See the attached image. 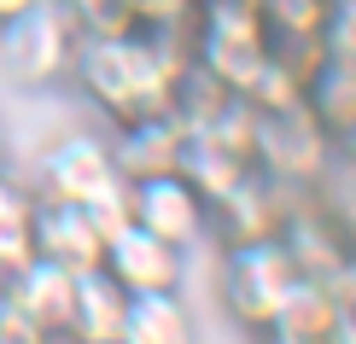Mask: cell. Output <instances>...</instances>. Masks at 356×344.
<instances>
[{
	"instance_id": "7c38bea8",
	"label": "cell",
	"mask_w": 356,
	"mask_h": 344,
	"mask_svg": "<svg viewBox=\"0 0 356 344\" xmlns=\"http://www.w3.org/2000/svg\"><path fill=\"white\" fill-rule=\"evenodd\" d=\"M275 239L286 245V257L298 263V275H309V280H333L339 268H345V257H350L345 234L333 228L327 211H286Z\"/></svg>"
},
{
	"instance_id": "e0dca14e",
	"label": "cell",
	"mask_w": 356,
	"mask_h": 344,
	"mask_svg": "<svg viewBox=\"0 0 356 344\" xmlns=\"http://www.w3.org/2000/svg\"><path fill=\"white\" fill-rule=\"evenodd\" d=\"M257 12L275 47H309L321 41V24H327V0H257Z\"/></svg>"
},
{
	"instance_id": "52a82bcc",
	"label": "cell",
	"mask_w": 356,
	"mask_h": 344,
	"mask_svg": "<svg viewBox=\"0 0 356 344\" xmlns=\"http://www.w3.org/2000/svg\"><path fill=\"white\" fill-rule=\"evenodd\" d=\"M129 222H140L146 234L170 239L175 251L193 245V239L204 234V199L193 193L181 175H152V181H135L129 187Z\"/></svg>"
},
{
	"instance_id": "9c48e42d",
	"label": "cell",
	"mask_w": 356,
	"mask_h": 344,
	"mask_svg": "<svg viewBox=\"0 0 356 344\" xmlns=\"http://www.w3.org/2000/svg\"><path fill=\"white\" fill-rule=\"evenodd\" d=\"M35 257L70 268V275H88V268L106 263V234L94 228V216L82 204L47 199V204H35Z\"/></svg>"
},
{
	"instance_id": "5bb4252c",
	"label": "cell",
	"mask_w": 356,
	"mask_h": 344,
	"mask_svg": "<svg viewBox=\"0 0 356 344\" xmlns=\"http://www.w3.org/2000/svg\"><path fill=\"white\" fill-rule=\"evenodd\" d=\"M70 286H76V275H70V268L35 257L29 268H18V275H12L6 297H12V304H18L47 338H58V333H65V316H70Z\"/></svg>"
},
{
	"instance_id": "30bf717a",
	"label": "cell",
	"mask_w": 356,
	"mask_h": 344,
	"mask_svg": "<svg viewBox=\"0 0 356 344\" xmlns=\"http://www.w3.org/2000/svg\"><path fill=\"white\" fill-rule=\"evenodd\" d=\"M181 117L164 111V117H140V123H123V134H117L111 146V163L117 175H123L129 187L135 181H152V175H175V163H181Z\"/></svg>"
},
{
	"instance_id": "d6986e66",
	"label": "cell",
	"mask_w": 356,
	"mask_h": 344,
	"mask_svg": "<svg viewBox=\"0 0 356 344\" xmlns=\"http://www.w3.org/2000/svg\"><path fill=\"white\" fill-rule=\"evenodd\" d=\"M321 53H327V58H350V65H356V0H327Z\"/></svg>"
},
{
	"instance_id": "8fae6325",
	"label": "cell",
	"mask_w": 356,
	"mask_h": 344,
	"mask_svg": "<svg viewBox=\"0 0 356 344\" xmlns=\"http://www.w3.org/2000/svg\"><path fill=\"white\" fill-rule=\"evenodd\" d=\"M123 316H129V292L117 286L106 268H88L70 286V316H65V338L76 344H117L123 338Z\"/></svg>"
},
{
	"instance_id": "ffe728a7",
	"label": "cell",
	"mask_w": 356,
	"mask_h": 344,
	"mask_svg": "<svg viewBox=\"0 0 356 344\" xmlns=\"http://www.w3.org/2000/svg\"><path fill=\"white\" fill-rule=\"evenodd\" d=\"M82 18V29H135V18L123 12V0H58Z\"/></svg>"
},
{
	"instance_id": "8992f818",
	"label": "cell",
	"mask_w": 356,
	"mask_h": 344,
	"mask_svg": "<svg viewBox=\"0 0 356 344\" xmlns=\"http://www.w3.org/2000/svg\"><path fill=\"white\" fill-rule=\"evenodd\" d=\"M41 181H47V199H65V204H99V199L129 193V181L117 175V163H111V146L94 140V134H70V140H58L47 152Z\"/></svg>"
},
{
	"instance_id": "9a60e30c",
	"label": "cell",
	"mask_w": 356,
	"mask_h": 344,
	"mask_svg": "<svg viewBox=\"0 0 356 344\" xmlns=\"http://www.w3.org/2000/svg\"><path fill=\"white\" fill-rule=\"evenodd\" d=\"M304 106L316 111V123L333 134H350L356 129V65L350 58H327L321 53V65L309 70V82H304Z\"/></svg>"
},
{
	"instance_id": "6da1fadb",
	"label": "cell",
	"mask_w": 356,
	"mask_h": 344,
	"mask_svg": "<svg viewBox=\"0 0 356 344\" xmlns=\"http://www.w3.org/2000/svg\"><path fill=\"white\" fill-rule=\"evenodd\" d=\"M70 65L88 94L117 117V129L164 117L175 106V76L187 70L158 35H140V29H82Z\"/></svg>"
},
{
	"instance_id": "5b68a950",
	"label": "cell",
	"mask_w": 356,
	"mask_h": 344,
	"mask_svg": "<svg viewBox=\"0 0 356 344\" xmlns=\"http://www.w3.org/2000/svg\"><path fill=\"white\" fill-rule=\"evenodd\" d=\"M298 280H304V275H298V263L286 257V245H280V239H251V245H234L222 292H228V309H234L245 327L269 333L275 309L286 304V292L298 286Z\"/></svg>"
},
{
	"instance_id": "484cf974",
	"label": "cell",
	"mask_w": 356,
	"mask_h": 344,
	"mask_svg": "<svg viewBox=\"0 0 356 344\" xmlns=\"http://www.w3.org/2000/svg\"><path fill=\"white\" fill-rule=\"evenodd\" d=\"M269 344H292V338H269Z\"/></svg>"
},
{
	"instance_id": "d4e9b609",
	"label": "cell",
	"mask_w": 356,
	"mask_h": 344,
	"mask_svg": "<svg viewBox=\"0 0 356 344\" xmlns=\"http://www.w3.org/2000/svg\"><path fill=\"white\" fill-rule=\"evenodd\" d=\"M47 344H76V338H65V333H58V338H47Z\"/></svg>"
},
{
	"instance_id": "2e32d148",
	"label": "cell",
	"mask_w": 356,
	"mask_h": 344,
	"mask_svg": "<svg viewBox=\"0 0 356 344\" xmlns=\"http://www.w3.org/2000/svg\"><path fill=\"white\" fill-rule=\"evenodd\" d=\"M123 344H193V321L175 292H129Z\"/></svg>"
},
{
	"instance_id": "277c9868",
	"label": "cell",
	"mask_w": 356,
	"mask_h": 344,
	"mask_svg": "<svg viewBox=\"0 0 356 344\" xmlns=\"http://www.w3.org/2000/svg\"><path fill=\"white\" fill-rule=\"evenodd\" d=\"M76 41H82V24H76V12L58 6V0H35L18 18L0 24V53H6V65H12L18 82L65 76L70 58H76Z\"/></svg>"
},
{
	"instance_id": "603a6c76",
	"label": "cell",
	"mask_w": 356,
	"mask_h": 344,
	"mask_svg": "<svg viewBox=\"0 0 356 344\" xmlns=\"http://www.w3.org/2000/svg\"><path fill=\"white\" fill-rule=\"evenodd\" d=\"M6 286H12V275H6V268H0V304H6Z\"/></svg>"
},
{
	"instance_id": "cb8c5ba5",
	"label": "cell",
	"mask_w": 356,
	"mask_h": 344,
	"mask_svg": "<svg viewBox=\"0 0 356 344\" xmlns=\"http://www.w3.org/2000/svg\"><path fill=\"white\" fill-rule=\"evenodd\" d=\"M6 193H12V181H6V175H0V204H6Z\"/></svg>"
},
{
	"instance_id": "ac0fdd59",
	"label": "cell",
	"mask_w": 356,
	"mask_h": 344,
	"mask_svg": "<svg viewBox=\"0 0 356 344\" xmlns=\"http://www.w3.org/2000/svg\"><path fill=\"white\" fill-rule=\"evenodd\" d=\"M29 263H35V204L12 187L6 204H0V268L18 275V268H29Z\"/></svg>"
},
{
	"instance_id": "7a4b0ae2",
	"label": "cell",
	"mask_w": 356,
	"mask_h": 344,
	"mask_svg": "<svg viewBox=\"0 0 356 344\" xmlns=\"http://www.w3.org/2000/svg\"><path fill=\"white\" fill-rule=\"evenodd\" d=\"M199 6V24H193V65L211 70V76L228 88V94H251L269 65L275 41L269 24H263L257 0H193Z\"/></svg>"
},
{
	"instance_id": "3957f363",
	"label": "cell",
	"mask_w": 356,
	"mask_h": 344,
	"mask_svg": "<svg viewBox=\"0 0 356 344\" xmlns=\"http://www.w3.org/2000/svg\"><path fill=\"white\" fill-rule=\"evenodd\" d=\"M251 163L280 187H309V181H321L327 163H333V134L316 123V111H309L304 99L257 111L251 117Z\"/></svg>"
},
{
	"instance_id": "ba28073f",
	"label": "cell",
	"mask_w": 356,
	"mask_h": 344,
	"mask_svg": "<svg viewBox=\"0 0 356 344\" xmlns=\"http://www.w3.org/2000/svg\"><path fill=\"white\" fill-rule=\"evenodd\" d=\"M99 268H106L123 292H175L181 251H175L170 239L146 234L140 222H129V228H117L106 239V263H99Z\"/></svg>"
},
{
	"instance_id": "7402d4cb",
	"label": "cell",
	"mask_w": 356,
	"mask_h": 344,
	"mask_svg": "<svg viewBox=\"0 0 356 344\" xmlns=\"http://www.w3.org/2000/svg\"><path fill=\"white\" fill-rule=\"evenodd\" d=\"M24 6H35V0H0V24H6V18H18Z\"/></svg>"
},
{
	"instance_id": "4fadbf2b",
	"label": "cell",
	"mask_w": 356,
	"mask_h": 344,
	"mask_svg": "<svg viewBox=\"0 0 356 344\" xmlns=\"http://www.w3.org/2000/svg\"><path fill=\"white\" fill-rule=\"evenodd\" d=\"M339 321H345V309H339V297L327 280H298V286L286 292V304L275 309L269 321V338H292V344H327L339 333Z\"/></svg>"
},
{
	"instance_id": "44dd1931",
	"label": "cell",
	"mask_w": 356,
	"mask_h": 344,
	"mask_svg": "<svg viewBox=\"0 0 356 344\" xmlns=\"http://www.w3.org/2000/svg\"><path fill=\"white\" fill-rule=\"evenodd\" d=\"M327 286H333V297H339V309H345V321H356V251L345 257V268H339Z\"/></svg>"
}]
</instances>
